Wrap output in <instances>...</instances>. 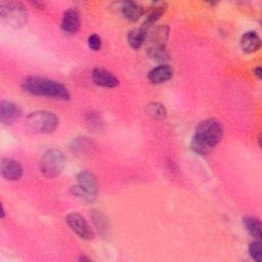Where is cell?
<instances>
[{"label": "cell", "instance_id": "6da1fadb", "mask_svg": "<svg viewBox=\"0 0 262 262\" xmlns=\"http://www.w3.org/2000/svg\"><path fill=\"white\" fill-rule=\"evenodd\" d=\"M223 127L216 119H207L201 122L195 128L190 146L198 154L205 156L209 154L222 139Z\"/></svg>", "mask_w": 262, "mask_h": 262}, {"label": "cell", "instance_id": "7a4b0ae2", "mask_svg": "<svg viewBox=\"0 0 262 262\" xmlns=\"http://www.w3.org/2000/svg\"><path fill=\"white\" fill-rule=\"evenodd\" d=\"M21 89L31 95L45 96L58 100H68L70 92L68 88L55 81L39 76H30L23 80Z\"/></svg>", "mask_w": 262, "mask_h": 262}, {"label": "cell", "instance_id": "3957f363", "mask_svg": "<svg viewBox=\"0 0 262 262\" xmlns=\"http://www.w3.org/2000/svg\"><path fill=\"white\" fill-rule=\"evenodd\" d=\"M77 183L71 187V192L86 202L95 200L98 193V185L94 174L89 170L80 171L76 175Z\"/></svg>", "mask_w": 262, "mask_h": 262}, {"label": "cell", "instance_id": "277c9868", "mask_svg": "<svg viewBox=\"0 0 262 262\" xmlns=\"http://www.w3.org/2000/svg\"><path fill=\"white\" fill-rule=\"evenodd\" d=\"M26 125L33 132L49 134L57 128L58 118L49 111H36L27 116Z\"/></svg>", "mask_w": 262, "mask_h": 262}, {"label": "cell", "instance_id": "5b68a950", "mask_svg": "<svg viewBox=\"0 0 262 262\" xmlns=\"http://www.w3.org/2000/svg\"><path fill=\"white\" fill-rule=\"evenodd\" d=\"M67 159L63 152L57 148H51L44 152L40 160V172L46 178L58 176L66 166Z\"/></svg>", "mask_w": 262, "mask_h": 262}, {"label": "cell", "instance_id": "8992f818", "mask_svg": "<svg viewBox=\"0 0 262 262\" xmlns=\"http://www.w3.org/2000/svg\"><path fill=\"white\" fill-rule=\"evenodd\" d=\"M0 18L2 23L12 28H20L26 26L28 13L26 8L18 2L1 1Z\"/></svg>", "mask_w": 262, "mask_h": 262}, {"label": "cell", "instance_id": "52a82bcc", "mask_svg": "<svg viewBox=\"0 0 262 262\" xmlns=\"http://www.w3.org/2000/svg\"><path fill=\"white\" fill-rule=\"evenodd\" d=\"M66 222L70 226V228L81 238L83 239H92L94 237V232L91 229L90 225L86 221V219L79 214L78 212H72L67 215Z\"/></svg>", "mask_w": 262, "mask_h": 262}, {"label": "cell", "instance_id": "ba28073f", "mask_svg": "<svg viewBox=\"0 0 262 262\" xmlns=\"http://www.w3.org/2000/svg\"><path fill=\"white\" fill-rule=\"evenodd\" d=\"M21 116L20 107L9 100H2L0 102V121L2 124L8 126L16 122Z\"/></svg>", "mask_w": 262, "mask_h": 262}, {"label": "cell", "instance_id": "9c48e42d", "mask_svg": "<svg viewBox=\"0 0 262 262\" xmlns=\"http://www.w3.org/2000/svg\"><path fill=\"white\" fill-rule=\"evenodd\" d=\"M1 174L6 180L15 181L23 176V167L16 160L4 158L1 161Z\"/></svg>", "mask_w": 262, "mask_h": 262}, {"label": "cell", "instance_id": "30bf717a", "mask_svg": "<svg viewBox=\"0 0 262 262\" xmlns=\"http://www.w3.org/2000/svg\"><path fill=\"white\" fill-rule=\"evenodd\" d=\"M61 31L67 35H74L80 28V16L76 9L71 8L64 11L61 24H60Z\"/></svg>", "mask_w": 262, "mask_h": 262}, {"label": "cell", "instance_id": "8fae6325", "mask_svg": "<svg viewBox=\"0 0 262 262\" xmlns=\"http://www.w3.org/2000/svg\"><path fill=\"white\" fill-rule=\"evenodd\" d=\"M91 79L94 84L105 88H114L119 84V80L115 75L104 69L99 68L92 71Z\"/></svg>", "mask_w": 262, "mask_h": 262}, {"label": "cell", "instance_id": "7c38bea8", "mask_svg": "<svg viewBox=\"0 0 262 262\" xmlns=\"http://www.w3.org/2000/svg\"><path fill=\"white\" fill-rule=\"evenodd\" d=\"M120 8L123 16L129 21L138 20L144 13L143 6L134 1H125L121 4Z\"/></svg>", "mask_w": 262, "mask_h": 262}, {"label": "cell", "instance_id": "4fadbf2b", "mask_svg": "<svg viewBox=\"0 0 262 262\" xmlns=\"http://www.w3.org/2000/svg\"><path fill=\"white\" fill-rule=\"evenodd\" d=\"M261 39L254 31L246 32L241 38V48L245 53H253L260 49Z\"/></svg>", "mask_w": 262, "mask_h": 262}, {"label": "cell", "instance_id": "5bb4252c", "mask_svg": "<svg viewBox=\"0 0 262 262\" xmlns=\"http://www.w3.org/2000/svg\"><path fill=\"white\" fill-rule=\"evenodd\" d=\"M172 69L168 64L163 63L150 70L147 75V78L149 82L152 84H162L170 80L172 78Z\"/></svg>", "mask_w": 262, "mask_h": 262}, {"label": "cell", "instance_id": "9a60e30c", "mask_svg": "<svg viewBox=\"0 0 262 262\" xmlns=\"http://www.w3.org/2000/svg\"><path fill=\"white\" fill-rule=\"evenodd\" d=\"M168 27L162 26L157 28L148 37V45L146 48H159L166 47V42L168 39Z\"/></svg>", "mask_w": 262, "mask_h": 262}, {"label": "cell", "instance_id": "2e32d148", "mask_svg": "<svg viewBox=\"0 0 262 262\" xmlns=\"http://www.w3.org/2000/svg\"><path fill=\"white\" fill-rule=\"evenodd\" d=\"M147 31L148 29H146L145 27L141 26L140 28H136L131 30L128 33L127 36V40L129 45L134 48V49H138L141 47V45L145 42L146 37H147Z\"/></svg>", "mask_w": 262, "mask_h": 262}, {"label": "cell", "instance_id": "e0dca14e", "mask_svg": "<svg viewBox=\"0 0 262 262\" xmlns=\"http://www.w3.org/2000/svg\"><path fill=\"white\" fill-rule=\"evenodd\" d=\"M166 9H167L166 3H158V4L154 5L152 7H150V9L148 10V12L145 16V19H144L142 26L145 27L146 29L151 27L165 13Z\"/></svg>", "mask_w": 262, "mask_h": 262}, {"label": "cell", "instance_id": "ac0fdd59", "mask_svg": "<svg viewBox=\"0 0 262 262\" xmlns=\"http://www.w3.org/2000/svg\"><path fill=\"white\" fill-rule=\"evenodd\" d=\"M243 224L248 233L255 239H260L261 236V222L258 218L247 216L243 218Z\"/></svg>", "mask_w": 262, "mask_h": 262}, {"label": "cell", "instance_id": "d6986e66", "mask_svg": "<svg viewBox=\"0 0 262 262\" xmlns=\"http://www.w3.org/2000/svg\"><path fill=\"white\" fill-rule=\"evenodd\" d=\"M148 116L156 120H163L167 117V110L164 104L160 102H150L146 107Z\"/></svg>", "mask_w": 262, "mask_h": 262}, {"label": "cell", "instance_id": "ffe728a7", "mask_svg": "<svg viewBox=\"0 0 262 262\" xmlns=\"http://www.w3.org/2000/svg\"><path fill=\"white\" fill-rule=\"evenodd\" d=\"M92 220H93V223H94L95 227L97 228V230L100 233L106 232V230L108 228V225H107L106 217L102 214V212H100L98 210L92 211Z\"/></svg>", "mask_w": 262, "mask_h": 262}, {"label": "cell", "instance_id": "44dd1931", "mask_svg": "<svg viewBox=\"0 0 262 262\" xmlns=\"http://www.w3.org/2000/svg\"><path fill=\"white\" fill-rule=\"evenodd\" d=\"M146 52L152 59L158 60V61H166L169 57V54L166 50V47L146 48Z\"/></svg>", "mask_w": 262, "mask_h": 262}, {"label": "cell", "instance_id": "7402d4cb", "mask_svg": "<svg viewBox=\"0 0 262 262\" xmlns=\"http://www.w3.org/2000/svg\"><path fill=\"white\" fill-rule=\"evenodd\" d=\"M90 147H91V143L90 141L87 140V138L80 137L73 140V145H72L73 151L82 154V152H85L86 150H90Z\"/></svg>", "mask_w": 262, "mask_h": 262}, {"label": "cell", "instance_id": "603a6c76", "mask_svg": "<svg viewBox=\"0 0 262 262\" xmlns=\"http://www.w3.org/2000/svg\"><path fill=\"white\" fill-rule=\"evenodd\" d=\"M249 254L252 259L257 262H260L262 260V245L260 243V239H256L250 244Z\"/></svg>", "mask_w": 262, "mask_h": 262}, {"label": "cell", "instance_id": "cb8c5ba5", "mask_svg": "<svg viewBox=\"0 0 262 262\" xmlns=\"http://www.w3.org/2000/svg\"><path fill=\"white\" fill-rule=\"evenodd\" d=\"M88 46H89L90 49H92L94 51H98L101 48V38L96 34H93V35L89 36Z\"/></svg>", "mask_w": 262, "mask_h": 262}, {"label": "cell", "instance_id": "d4e9b609", "mask_svg": "<svg viewBox=\"0 0 262 262\" xmlns=\"http://www.w3.org/2000/svg\"><path fill=\"white\" fill-rule=\"evenodd\" d=\"M254 75L258 78V79H261L262 78V69L260 67H257L254 69Z\"/></svg>", "mask_w": 262, "mask_h": 262}, {"label": "cell", "instance_id": "484cf974", "mask_svg": "<svg viewBox=\"0 0 262 262\" xmlns=\"http://www.w3.org/2000/svg\"><path fill=\"white\" fill-rule=\"evenodd\" d=\"M89 260H90V259L87 258V257H85V256H80V257H79V261H86V262H87V261H89Z\"/></svg>", "mask_w": 262, "mask_h": 262}, {"label": "cell", "instance_id": "4316f807", "mask_svg": "<svg viewBox=\"0 0 262 262\" xmlns=\"http://www.w3.org/2000/svg\"><path fill=\"white\" fill-rule=\"evenodd\" d=\"M5 216V211H4V207L3 205H1V218H4Z\"/></svg>", "mask_w": 262, "mask_h": 262}]
</instances>
